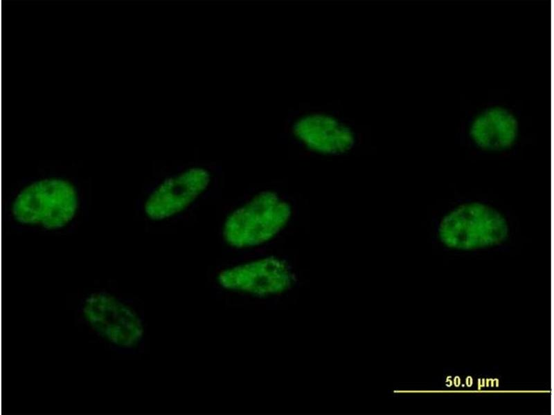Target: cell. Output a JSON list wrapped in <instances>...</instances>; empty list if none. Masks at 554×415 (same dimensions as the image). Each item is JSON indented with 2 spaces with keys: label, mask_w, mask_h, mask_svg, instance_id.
<instances>
[{
  "label": "cell",
  "mask_w": 554,
  "mask_h": 415,
  "mask_svg": "<svg viewBox=\"0 0 554 415\" xmlns=\"http://www.w3.org/2000/svg\"><path fill=\"white\" fill-rule=\"evenodd\" d=\"M78 207V194L72 183L60 178H46L28 184L17 194L12 214L20 223L55 230L69 223Z\"/></svg>",
  "instance_id": "cell-3"
},
{
  "label": "cell",
  "mask_w": 554,
  "mask_h": 415,
  "mask_svg": "<svg viewBox=\"0 0 554 415\" xmlns=\"http://www.w3.org/2000/svg\"><path fill=\"white\" fill-rule=\"evenodd\" d=\"M506 217L494 208L479 201L464 203L440 219L437 235L447 248L469 251L497 246L508 238Z\"/></svg>",
  "instance_id": "cell-2"
},
{
  "label": "cell",
  "mask_w": 554,
  "mask_h": 415,
  "mask_svg": "<svg viewBox=\"0 0 554 415\" xmlns=\"http://www.w3.org/2000/svg\"><path fill=\"white\" fill-rule=\"evenodd\" d=\"M518 131V121L514 114L504 107L494 106L475 116L468 134L478 148L487 151H502L515 145Z\"/></svg>",
  "instance_id": "cell-8"
},
{
  "label": "cell",
  "mask_w": 554,
  "mask_h": 415,
  "mask_svg": "<svg viewBox=\"0 0 554 415\" xmlns=\"http://www.w3.org/2000/svg\"><path fill=\"white\" fill-rule=\"evenodd\" d=\"M296 138L310 150L325 155L348 151L355 144V136L347 126L324 114H311L294 124Z\"/></svg>",
  "instance_id": "cell-7"
},
{
  "label": "cell",
  "mask_w": 554,
  "mask_h": 415,
  "mask_svg": "<svg viewBox=\"0 0 554 415\" xmlns=\"http://www.w3.org/2000/svg\"><path fill=\"white\" fill-rule=\"evenodd\" d=\"M294 280L288 264L275 256L230 266L220 270L217 276V282L223 289L260 298L287 290Z\"/></svg>",
  "instance_id": "cell-5"
},
{
  "label": "cell",
  "mask_w": 554,
  "mask_h": 415,
  "mask_svg": "<svg viewBox=\"0 0 554 415\" xmlns=\"http://www.w3.org/2000/svg\"><path fill=\"white\" fill-rule=\"evenodd\" d=\"M80 313L87 326L111 346L130 349L143 340L144 326L138 313L114 295L89 294L80 303Z\"/></svg>",
  "instance_id": "cell-4"
},
{
  "label": "cell",
  "mask_w": 554,
  "mask_h": 415,
  "mask_svg": "<svg viewBox=\"0 0 554 415\" xmlns=\"http://www.w3.org/2000/svg\"><path fill=\"white\" fill-rule=\"evenodd\" d=\"M292 214L290 204L271 190L260 192L233 209L225 218L222 235L229 246L246 249L276 237Z\"/></svg>",
  "instance_id": "cell-1"
},
{
  "label": "cell",
  "mask_w": 554,
  "mask_h": 415,
  "mask_svg": "<svg viewBox=\"0 0 554 415\" xmlns=\"http://www.w3.org/2000/svg\"><path fill=\"white\" fill-rule=\"evenodd\" d=\"M210 172L191 167L162 181L144 203L146 216L154 221L175 216L190 207L209 187Z\"/></svg>",
  "instance_id": "cell-6"
}]
</instances>
